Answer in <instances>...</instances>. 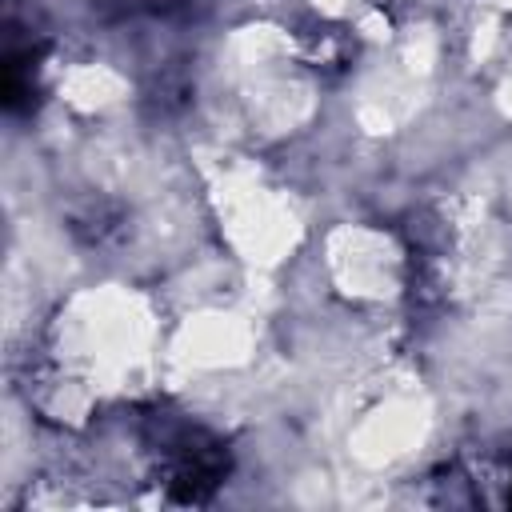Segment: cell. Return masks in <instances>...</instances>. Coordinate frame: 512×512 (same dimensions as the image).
Instances as JSON below:
<instances>
[{"mask_svg": "<svg viewBox=\"0 0 512 512\" xmlns=\"http://www.w3.org/2000/svg\"><path fill=\"white\" fill-rule=\"evenodd\" d=\"M148 440L160 460V476L176 500H188V504L208 500L228 472L224 444L196 424H184L172 416H152Z\"/></svg>", "mask_w": 512, "mask_h": 512, "instance_id": "obj_1", "label": "cell"}, {"mask_svg": "<svg viewBox=\"0 0 512 512\" xmlns=\"http://www.w3.org/2000/svg\"><path fill=\"white\" fill-rule=\"evenodd\" d=\"M124 12H144V16H160V20H192L204 16L216 0H120Z\"/></svg>", "mask_w": 512, "mask_h": 512, "instance_id": "obj_2", "label": "cell"}]
</instances>
